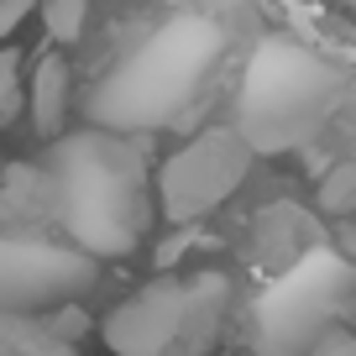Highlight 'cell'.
<instances>
[{"label":"cell","instance_id":"5","mask_svg":"<svg viewBox=\"0 0 356 356\" xmlns=\"http://www.w3.org/2000/svg\"><path fill=\"white\" fill-rule=\"evenodd\" d=\"M37 16H42L47 37L58 47L79 42L84 37V22H89V0H37Z\"/></svg>","mask_w":356,"mask_h":356},{"label":"cell","instance_id":"1","mask_svg":"<svg viewBox=\"0 0 356 356\" xmlns=\"http://www.w3.org/2000/svg\"><path fill=\"white\" fill-rule=\"evenodd\" d=\"M225 309H231V283L220 273H200L131 293L111 309L100 335L115 356H200L220 341Z\"/></svg>","mask_w":356,"mask_h":356},{"label":"cell","instance_id":"9","mask_svg":"<svg viewBox=\"0 0 356 356\" xmlns=\"http://www.w3.org/2000/svg\"><path fill=\"white\" fill-rule=\"evenodd\" d=\"M42 330H47V335H53V341H58V335H63V341H74V335H84V314H74V309H63V314H53V320H47V325H42Z\"/></svg>","mask_w":356,"mask_h":356},{"label":"cell","instance_id":"11","mask_svg":"<svg viewBox=\"0 0 356 356\" xmlns=\"http://www.w3.org/2000/svg\"><path fill=\"white\" fill-rule=\"evenodd\" d=\"M173 6H215V0H173Z\"/></svg>","mask_w":356,"mask_h":356},{"label":"cell","instance_id":"7","mask_svg":"<svg viewBox=\"0 0 356 356\" xmlns=\"http://www.w3.org/2000/svg\"><path fill=\"white\" fill-rule=\"evenodd\" d=\"M309 356H356V330H346V325H330V330H325L320 341L309 346Z\"/></svg>","mask_w":356,"mask_h":356},{"label":"cell","instance_id":"6","mask_svg":"<svg viewBox=\"0 0 356 356\" xmlns=\"http://www.w3.org/2000/svg\"><path fill=\"white\" fill-rule=\"evenodd\" d=\"M26 105V89H22V53L6 47L0 53V126H11Z\"/></svg>","mask_w":356,"mask_h":356},{"label":"cell","instance_id":"10","mask_svg":"<svg viewBox=\"0 0 356 356\" xmlns=\"http://www.w3.org/2000/svg\"><path fill=\"white\" fill-rule=\"evenodd\" d=\"M335 252L356 262V215H351V220H335Z\"/></svg>","mask_w":356,"mask_h":356},{"label":"cell","instance_id":"2","mask_svg":"<svg viewBox=\"0 0 356 356\" xmlns=\"http://www.w3.org/2000/svg\"><path fill=\"white\" fill-rule=\"evenodd\" d=\"M246 168H252V142L236 126H210L189 136L163 168H157V200L173 225H194L210 210H220L241 189Z\"/></svg>","mask_w":356,"mask_h":356},{"label":"cell","instance_id":"3","mask_svg":"<svg viewBox=\"0 0 356 356\" xmlns=\"http://www.w3.org/2000/svg\"><path fill=\"white\" fill-rule=\"evenodd\" d=\"M26 105H32V131L42 136V142L63 131V121H68V58L63 53H42L37 58Z\"/></svg>","mask_w":356,"mask_h":356},{"label":"cell","instance_id":"8","mask_svg":"<svg viewBox=\"0 0 356 356\" xmlns=\"http://www.w3.org/2000/svg\"><path fill=\"white\" fill-rule=\"evenodd\" d=\"M37 11V0H0V42L11 32H22V22Z\"/></svg>","mask_w":356,"mask_h":356},{"label":"cell","instance_id":"4","mask_svg":"<svg viewBox=\"0 0 356 356\" xmlns=\"http://www.w3.org/2000/svg\"><path fill=\"white\" fill-rule=\"evenodd\" d=\"M314 204L330 220H351L356 215V157H335L320 173V189H314Z\"/></svg>","mask_w":356,"mask_h":356}]
</instances>
